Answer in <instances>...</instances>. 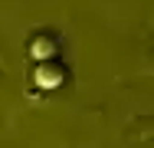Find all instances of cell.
<instances>
[{
  "instance_id": "obj_1",
  "label": "cell",
  "mask_w": 154,
  "mask_h": 148,
  "mask_svg": "<svg viewBox=\"0 0 154 148\" xmlns=\"http://www.w3.org/2000/svg\"><path fill=\"white\" fill-rule=\"evenodd\" d=\"M69 79V66L62 59H43L33 66V82L36 89H59Z\"/></svg>"
},
{
  "instance_id": "obj_2",
  "label": "cell",
  "mask_w": 154,
  "mask_h": 148,
  "mask_svg": "<svg viewBox=\"0 0 154 148\" xmlns=\"http://www.w3.org/2000/svg\"><path fill=\"white\" fill-rule=\"evenodd\" d=\"M30 56L36 59V63H43V59H59V43H56V36L36 33L30 40Z\"/></svg>"
}]
</instances>
